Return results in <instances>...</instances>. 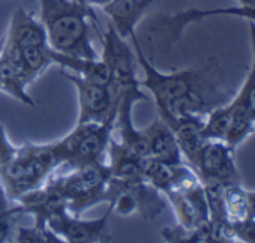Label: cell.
Returning a JSON list of instances; mask_svg holds the SVG:
<instances>
[{
	"mask_svg": "<svg viewBox=\"0 0 255 243\" xmlns=\"http://www.w3.org/2000/svg\"><path fill=\"white\" fill-rule=\"evenodd\" d=\"M60 165L56 143L15 146L0 125V189L11 203L42 186Z\"/></svg>",
	"mask_w": 255,
	"mask_h": 243,
	"instance_id": "1",
	"label": "cell"
},
{
	"mask_svg": "<svg viewBox=\"0 0 255 243\" xmlns=\"http://www.w3.org/2000/svg\"><path fill=\"white\" fill-rule=\"evenodd\" d=\"M38 3L51 50L84 59L101 57L90 39L92 26L99 29L93 8L75 0H38Z\"/></svg>",
	"mask_w": 255,
	"mask_h": 243,
	"instance_id": "2",
	"label": "cell"
},
{
	"mask_svg": "<svg viewBox=\"0 0 255 243\" xmlns=\"http://www.w3.org/2000/svg\"><path fill=\"white\" fill-rule=\"evenodd\" d=\"M137 54L138 68L144 72V78H138L141 89H146L155 99L156 110L189 95L195 90L227 92L225 77L215 60H209L198 68H189L174 72H161L144 54L137 36L131 38Z\"/></svg>",
	"mask_w": 255,
	"mask_h": 243,
	"instance_id": "3",
	"label": "cell"
},
{
	"mask_svg": "<svg viewBox=\"0 0 255 243\" xmlns=\"http://www.w3.org/2000/svg\"><path fill=\"white\" fill-rule=\"evenodd\" d=\"M110 170L105 162L87 164L72 168V173L48 180L66 200V209L75 216L110 200Z\"/></svg>",
	"mask_w": 255,
	"mask_h": 243,
	"instance_id": "4",
	"label": "cell"
},
{
	"mask_svg": "<svg viewBox=\"0 0 255 243\" xmlns=\"http://www.w3.org/2000/svg\"><path fill=\"white\" fill-rule=\"evenodd\" d=\"M113 123H77L62 140L54 141L62 165L78 168L87 164L105 162Z\"/></svg>",
	"mask_w": 255,
	"mask_h": 243,
	"instance_id": "5",
	"label": "cell"
},
{
	"mask_svg": "<svg viewBox=\"0 0 255 243\" xmlns=\"http://www.w3.org/2000/svg\"><path fill=\"white\" fill-rule=\"evenodd\" d=\"M60 74L77 89V123H114L120 98V87L117 84L95 83L65 69Z\"/></svg>",
	"mask_w": 255,
	"mask_h": 243,
	"instance_id": "6",
	"label": "cell"
},
{
	"mask_svg": "<svg viewBox=\"0 0 255 243\" xmlns=\"http://www.w3.org/2000/svg\"><path fill=\"white\" fill-rule=\"evenodd\" d=\"M212 17H237L243 18L246 21L255 23V6H228V8H216V9H185L179 11L171 15H162L158 17L152 27L150 33L152 38L156 39V42L162 48H171L174 44H177L185 32V29L197 21H201L204 18Z\"/></svg>",
	"mask_w": 255,
	"mask_h": 243,
	"instance_id": "7",
	"label": "cell"
},
{
	"mask_svg": "<svg viewBox=\"0 0 255 243\" xmlns=\"http://www.w3.org/2000/svg\"><path fill=\"white\" fill-rule=\"evenodd\" d=\"M234 153L236 150L225 141L206 140L191 167L195 170L203 183H215L221 186L242 183Z\"/></svg>",
	"mask_w": 255,
	"mask_h": 243,
	"instance_id": "8",
	"label": "cell"
},
{
	"mask_svg": "<svg viewBox=\"0 0 255 243\" xmlns=\"http://www.w3.org/2000/svg\"><path fill=\"white\" fill-rule=\"evenodd\" d=\"M113 210L108 206L107 212L96 219H83L75 216L68 209H63L48 218L47 227L68 243H102L111 242L110 216Z\"/></svg>",
	"mask_w": 255,
	"mask_h": 243,
	"instance_id": "9",
	"label": "cell"
},
{
	"mask_svg": "<svg viewBox=\"0 0 255 243\" xmlns=\"http://www.w3.org/2000/svg\"><path fill=\"white\" fill-rule=\"evenodd\" d=\"M99 39L102 42V53L99 56L111 72V83L117 86L138 84V62L135 50L116 32L110 23L107 30L101 32Z\"/></svg>",
	"mask_w": 255,
	"mask_h": 243,
	"instance_id": "10",
	"label": "cell"
},
{
	"mask_svg": "<svg viewBox=\"0 0 255 243\" xmlns=\"http://www.w3.org/2000/svg\"><path fill=\"white\" fill-rule=\"evenodd\" d=\"M158 0H108L101 6L116 32L128 39L137 36L135 29Z\"/></svg>",
	"mask_w": 255,
	"mask_h": 243,
	"instance_id": "11",
	"label": "cell"
},
{
	"mask_svg": "<svg viewBox=\"0 0 255 243\" xmlns=\"http://www.w3.org/2000/svg\"><path fill=\"white\" fill-rule=\"evenodd\" d=\"M143 132L149 140L152 158L168 165L186 162L173 129L164 119L156 116L152 123L146 129H143Z\"/></svg>",
	"mask_w": 255,
	"mask_h": 243,
	"instance_id": "12",
	"label": "cell"
},
{
	"mask_svg": "<svg viewBox=\"0 0 255 243\" xmlns=\"http://www.w3.org/2000/svg\"><path fill=\"white\" fill-rule=\"evenodd\" d=\"M144 162L146 158H141L123 147L113 137L108 144L105 164L110 170V176L117 180H144Z\"/></svg>",
	"mask_w": 255,
	"mask_h": 243,
	"instance_id": "13",
	"label": "cell"
},
{
	"mask_svg": "<svg viewBox=\"0 0 255 243\" xmlns=\"http://www.w3.org/2000/svg\"><path fill=\"white\" fill-rule=\"evenodd\" d=\"M5 39L20 48L32 45H48L44 24L27 9H17L9 21Z\"/></svg>",
	"mask_w": 255,
	"mask_h": 243,
	"instance_id": "14",
	"label": "cell"
},
{
	"mask_svg": "<svg viewBox=\"0 0 255 243\" xmlns=\"http://www.w3.org/2000/svg\"><path fill=\"white\" fill-rule=\"evenodd\" d=\"M50 57L53 65H59L62 69L69 71L78 77H83L86 80L101 83V84H111V72L108 66L104 63L101 57L98 59H84V57H75L57 53L50 48Z\"/></svg>",
	"mask_w": 255,
	"mask_h": 243,
	"instance_id": "15",
	"label": "cell"
},
{
	"mask_svg": "<svg viewBox=\"0 0 255 243\" xmlns=\"http://www.w3.org/2000/svg\"><path fill=\"white\" fill-rule=\"evenodd\" d=\"M168 126L173 129L180 150L183 153L185 161L191 165L195 159L201 144L204 143L201 137V129L204 123L203 116H189V117H179L167 122Z\"/></svg>",
	"mask_w": 255,
	"mask_h": 243,
	"instance_id": "16",
	"label": "cell"
},
{
	"mask_svg": "<svg viewBox=\"0 0 255 243\" xmlns=\"http://www.w3.org/2000/svg\"><path fill=\"white\" fill-rule=\"evenodd\" d=\"M228 104L231 108V123L225 137V143L236 150L255 132V119L248 111V108L236 98H233Z\"/></svg>",
	"mask_w": 255,
	"mask_h": 243,
	"instance_id": "17",
	"label": "cell"
},
{
	"mask_svg": "<svg viewBox=\"0 0 255 243\" xmlns=\"http://www.w3.org/2000/svg\"><path fill=\"white\" fill-rule=\"evenodd\" d=\"M23 57V81L26 86L32 84L38 80L50 65H53L50 57V47L48 45H32L21 48Z\"/></svg>",
	"mask_w": 255,
	"mask_h": 243,
	"instance_id": "18",
	"label": "cell"
},
{
	"mask_svg": "<svg viewBox=\"0 0 255 243\" xmlns=\"http://www.w3.org/2000/svg\"><path fill=\"white\" fill-rule=\"evenodd\" d=\"M230 123H231V108L228 102L212 108L204 117V123L201 129L203 140L225 141V137L230 129Z\"/></svg>",
	"mask_w": 255,
	"mask_h": 243,
	"instance_id": "19",
	"label": "cell"
},
{
	"mask_svg": "<svg viewBox=\"0 0 255 243\" xmlns=\"http://www.w3.org/2000/svg\"><path fill=\"white\" fill-rule=\"evenodd\" d=\"M224 209L230 225L239 224L245 219L248 210V191L242 183H233L222 189Z\"/></svg>",
	"mask_w": 255,
	"mask_h": 243,
	"instance_id": "20",
	"label": "cell"
},
{
	"mask_svg": "<svg viewBox=\"0 0 255 243\" xmlns=\"http://www.w3.org/2000/svg\"><path fill=\"white\" fill-rule=\"evenodd\" d=\"M24 215L17 203H11L0 189V243L12 242L14 227L18 218Z\"/></svg>",
	"mask_w": 255,
	"mask_h": 243,
	"instance_id": "21",
	"label": "cell"
},
{
	"mask_svg": "<svg viewBox=\"0 0 255 243\" xmlns=\"http://www.w3.org/2000/svg\"><path fill=\"white\" fill-rule=\"evenodd\" d=\"M12 242L17 243H62L63 240L54 234L48 227H17L12 236Z\"/></svg>",
	"mask_w": 255,
	"mask_h": 243,
	"instance_id": "22",
	"label": "cell"
},
{
	"mask_svg": "<svg viewBox=\"0 0 255 243\" xmlns=\"http://www.w3.org/2000/svg\"><path fill=\"white\" fill-rule=\"evenodd\" d=\"M234 240L255 243V191H248V210L242 222L231 225Z\"/></svg>",
	"mask_w": 255,
	"mask_h": 243,
	"instance_id": "23",
	"label": "cell"
},
{
	"mask_svg": "<svg viewBox=\"0 0 255 243\" xmlns=\"http://www.w3.org/2000/svg\"><path fill=\"white\" fill-rule=\"evenodd\" d=\"M237 101H240L248 111L252 114V117L255 119V72L249 68V72L242 84V87L239 89V92L234 96Z\"/></svg>",
	"mask_w": 255,
	"mask_h": 243,
	"instance_id": "24",
	"label": "cell"
},
{
	"mask_svg": "<svg viewBox=\"0 0 255 243\" xmlns=\"http://www.w3.org/2000/svg\"><path fill=\"white\" fill-rule=\"evenodd\" d=\"M249 23V33H251V45H252V65H251V69L255 72V23L254 21H248Z\"/></svg>",
	"mask_w": 255,
	"mask_h": 243,
	"instance_id": "25",
	"label": "cell"
},
{
	"mask_svg": "<svg viewBox=\"0 0 255 243\" xmlns=\"http://www.w3.org/2000/svg\"><path fill=\"white\" fill-rule=\"evenodd\" d=\"M75 2H78V3H81V5H86V6H90V8H93V6H104L108 0H75Z\"/></svg>",
	"mask_w": 255,
	"mask_h": 243,
	"instance_id": "26",
	"label": "cell"
},
{
	"mask_svg": "<svg viewBox=\"0 0 255 243\" xmlns=\"http://www.w3.org/2000/svg\"><path fill=\"white\" fill-rule=\"evenodd\" d=\"M240 6H255V0H236Z\"/></svg>",
	"mask_w": 255,
	"mask_h": 243,
	"instance_id": "27",
	"label": "cell"
}]
</instances>
